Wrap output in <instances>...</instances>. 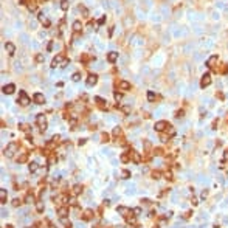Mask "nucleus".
Wrapping results in <instances>:
<instances>
[{"mask_svg":"<svg viewBox=\"0 0 228 228\" xmlns=\"http://www.w3.org/2000/svg\"><path fill=\"white\" fill-rule=\"evenodd\" d=\"M116 211L123 216L124 220H126L129 225H137V214L134 213V210H130V208H127V206H118Z\"/></svg>","mask_w":228,"mask_h":228,"instance_id":"obj_1","label":"nucleus"},{"mask_svg":"<svg viewBox=\"0 0 228 228\" xmlns=\"http://www.w3.org/2000/svg\"><path fill=\"white\" fill-rule=\"evenodd\" d=\"M19 147H20V144L17 141H11L8 146L3 149V155H5L6 158H13L14 155H16V152H19Z\"/></svg>","mask_w":228,"mask_h":228,"instance_id":"obj_2","label":"nucleus"},{"mask_svg":"<svg viewBox=\"0 0 228 228\" xmlns=\"http://www.w3.org/2000/svg\"><path fill=\"white\" fill-rule=\"evenodd\" d=\"M68 62H70V61L67 59V56L64 54V53H59V54H56V58L53 59L51 67H53V68H56L58 65H59V67H67Z\"/></svg>","mask_w":228,"mask_h":228,"instance_id":"obj_3","label":"nucleus"},{"mask_svg":"<svg viewBox=\"0 0 228 228\" xmlns=\"http://www.w3.org/2000/svg\"><path fill=\"white\" fill-rule=\"evenodd\" d=\"M36 124L37 127H39L40 132H45L48 129V121H47V116L44 115V113H39V115L36 116Z\"/></svg>","mask_w":228,"mask_h":228,"instance_id":"obj_4","label":"nucleus"},{"mask_svg":"<svg viewBox=\"0 0 228 228\" xmlns=\"http://www.w3.org/2000/svg\"><path fill=\"white\" fill-rule=\"evenodd\" d=\"M174 135H176V129H174L172 126H169L165 132H160V140L161 141H169Z\"/></svg>","mask_w":228,"mask_h":228,"instance_id":"obj_5","label":"nucleus"},{"mask_svg":"<svg viewBox=\"0 0 228 228\" xmlns=\"http://www.w3.org/2000/svg\"><path fill=\"white\" fill-rule=\"evenodd\" d=\"M112 135H113V138H115V141H120V144H126V141H124V135H123V129L121 127H115L113 129V132H112Z\"/></svg>","mask_w":228,"mask_h":228,"instance_id":"obj_6","label":"nucleus"},{"mask_svg":"<svg viewBox=\"0 0 228 228\" xmlns=\"http://www.w3.org/2000/svg\"><path fill=\"white\" fill-rule=\"evenodd\" d=\"M129 154H130V161H134L135 165H140V163L143 161V157L140 152H137L135 149H130L129 151Z\"/></svg>","mask_w":228,"mask_h":228,"instance_id":"obj_7","label":"nucleus"},{"mask_svg":"<svg viewBox=\"0 0 228 228\" xmlns=\"http://www.w3.org/2000/svg\"><path fill=\"white\" fill-rule=\"evenodd\" d=\"M17 102H19L20 106H28V104H30V96L26 95L25 90H20V92H19V100H17Z\"/></svg>","mask_w":228,"mask_h":228,"instance_id":"obj_8","label":"nucleus"},{"mask_svg":"<svg viewBox=\"0 0 228 228\" xmlns=\"http://www.w3.org/2000/svg\"><path fill=\"white\" fill-rule=\"evenodd\" d=\"M68 213H70V208H68V205H62V206H58V216H59V219H67V217H68Z\"/></svg>","mask_w":228,"mask_h":228,"instance_id":"obj_9","label":"nucleus"},{"mask_svg":"<svg viewBox=\"0 0 228 228\" xmlns=\"http://www.w3.org/2000/svg\"><path fill=\"white\" fill-rule=\"evenodd\" d=\"M54 203H58L59 206H62V205H68V194H67V192L59 194V196L54 199Z\"/></svg>","mask_w":228,"mask_h":228,"instance_id":"obj_10","label":"nucleus"},{"mask_svg":"<svg viewBox=\"0 0 228 228\" xmlns=\"http://www.w3.org/2000/svg\"><path fill=\"white\" fill-rule=\"evenodd\" d=\"M171 126V124L168 123V121H165V120H161V121H157V123H155V130L157 132H165L166 129H168Z\"/></svg>","mask_w":228,"mask_h":228,"instance_id":"obj_11","label":"nucleus"},{"mask_svg":"<svg viewBox=\"0 0 228 228\" xmlns=\"http://www.w3.org/2000/svg\"><path fill=\"white\" fill-rule=\"evenodd\" d=\"M210 84H211V75L210 73H205L202 76V79H200V87L205 89V87H208Z\"/></svg>","mask_w":228,"mask_h":228,"instance_id":"obj_12","label":"nucleus"},{"mask_svg":"<svg viewBox=\"0 0 228 228\" xmlns=\"http://www.w3.org/2000/svg\"><path fill=\"white\" fill-rule=\"evenodd\" d=\"M20 3H22V5H26V6H28L30 11H34V9L37 8L36 0H20Z\"/></svg>","mask_w":228,"mask_h":228,"instance_id":"obj_13","label":"nucleus"},{"mask_svg":"<svg viewBox=\"0 0 228 228\" xmlns=\"http://www.w3.org/2000/svg\"><path fill=\"white\" fill-rule=\"evenodd\" d=\"M33 101L36 102V104L40 106V104H44V102H45V96H44L42 93H34L33 95Z\"/></svg>","mask_w":228,"mask_h":228,"instance_id":"obj_14","label":"nucleus"},{"mask_svg":"<svg viewBox=\"0 0 228 228\" xmlns=\"http://www.w3.org/2000/svg\"><path fill=\"white\" fill-rule=\"evenodd\" d=\"M93 216H95V213H93L92 210H85V211L81 214V219H82V220H92Z\"/></svg>","mask_w":228,"mask_h":228,"instance_id":"obj_15","label":"nucleus"},{"mask_svg":"<svg viewBox=\"0 0 228 228\" xmlns=\"http://www.w3.org/2000/svg\"><path fill=\"white\" fill-rule=\"evenodd\" d=\"M217 59H219L217 56H216V54H213L211 58L206 61V65L210 67V68H213V70H214V68H216V64H217Z\"/></svg>","mask_w":228,"mask_h":228,"instance_id":"obj_16","label":"nucleus"},{"mask_svg":"<svg viewBox=\"0 0 228 228\" xmlns=\"http://www.w3.org/2000/svg\"><path fill=\"white\" fill-rule=\"evenodd\" d=\"M5 50L8 51L9 56H13L14 53H16V45H14L13 42H6V44H5Z\"/></svg>","mask_w":228,"mask_h":228,"instance_id":"obj_17","label":"nucleus"},{"mask_svg":"<svg viewBox=\"0 0 228 228\" xmlns=\"http://www.w3.org/2000/svg\"><path fill=\"white\" fill-rule=\"evenodd\" d=\"M116 85H118V89L123 90V92H126V90H130V84H129L127 81H118V82H116Z\"/></svg>","mask_w":228,"mask_h":228,"instance_id":"obj_18","label":"nucleus"},{"mask_svg":"<svg viewBox=\"0 0 228 228\" xmlns=\"http://www.w3.org/2000/svg\"><path fill=\"white\" fill-rule=\"evenodd\" d=\"M14 90H16V85H14V84H8V85H3L2 92L5 93V95H11V93H14Z\"/></svg>","mask_w":228,"mask_h":228,"instance_id":"obj_19","label":"nucleus"},{"mask_svg":"<svg viewBox=\"0 0 228 228\" xmlns=\"http://www.w3.org/2000/svg\"><path fill=\"white\" fill-rule=\"evenodd\" d=\"M95 101H96V104H98V107H100V109H102V110H106V109H107V101H104L102 98H100V96H95Z\"/></svg>","mask_w":228,"mask_h":228,"instance_id":"obj_20","label":"nucleus"},{"mask_svg":"<svg viewBox=\"0 0 228 228\" xmlns=\"http://www.w3.org/2000/svg\"><path fill=\"white\" fill-rule=\"evenodd\" d=\"M96 82H98V76L95 75V73H90V75H89V78H87V85L92 87V85L96 84Z\"/></svg>","mask_w":228,"mask_h":228,"instance_id":"obj_21","label":"nucleus"},{"mask_svg":"<svg viewBox=\"0 0 228 228\" xmlns=\"http://www.w3.org/2000/svg\"><path fill=\"white\" fill-rule=\"evenodd\" d=\"M37 200H36V197H34V194L31 191H28L26 192V196H25V203H36Z\"/></svg>","mask_w":228,"mask_h":228,"instance_id":"obj_22","label":"nucleus"},{"mask_svg":"<svg viewBox=\"0 0 228 228\" xmlns=\"http://www.w3.org/2000/svg\"><path fill=\"white\" fill-rule=\"evenodd\" d=\"M82 185H75L73 188H71V196H79L82 192Z\"/></svg>","mask_w":228,"mask_h":228,"instance_id":"obj_23","label":"nucleus"},{"mask_svg":"<svg viewBox=\"0 0 228 228\" xmlns=\"http://www.w3.org/2000/svg\"><path fill=\"white\" fill-rule=\"evenodd\" d=\"M39 20H40V22H42V24H44V26H47V28H50L51 22H50V20H48V19H47V17L44 16V13H40V14H39Z\"/></svg>","mask_w":228,"mask_h":228,"instance_id":"obj_24","label":"nucleus"},{"mask_svg":"<svg viewBox=\"0 0 228 228\" xmlns=\"http://www.w3.org/2000/svg\"><path fill=\"white\" fill-rule=\"evenodd\" d=\"M34 205H36V211H37V213H44V210H45V205H44V202H42L40 199L37 200V202L34 203Z\"/></svg>","mask_w":228,"mask_h":228,"instance_id":"obj_25","label":"nucleus"},{"mask_svg":"<svg viewBox=\"0 0 228 228\" xmlns=\"http://www.w3.org/2000/svg\"><path fill=\"white\" fill-rule=\"evenodd\" d=\"M116 59H118V53H116V51H110L109 54H107V61H109V62H115Z\"/></svg>","mask_w":228,"mask_h":228,"instance_id":"obj_26","label":"nucleus"},{"mask_svg":"<svg viewBox=\"0 0 228 228\" xmlns=\"http://www.w3.org/2000/svg\"><path fill=\"white\" fill-rule=\"evenodd\" d=\"M28 158H30V154H28V152H24L22 155H19L17 161L19 163H26V161H28Z\"/></svg>","mask_w":228,"mask_h":228,"instance_id":"obj_27","label":"nucleus"},{"mask_svg":"<svg viewBox=\"0 0 228 228\" xmlns=\"http://www.w3.org/2000/svg\"><path fill=\"white\" fill-rule=\"evenodd\" d=\"M71 26H73V31H75V33H79V31L82 30V24H81L79 20H75Z\"/></svg>","mask_w":228,"mask_h":228,"instance_id":"obj_28","label":"nucleus"},{"mask_svg":"<svg viewBox=\"0 0 228 228\" xmlns=\"http://www.w3.org/2000/svg\"><path fill=\"white\" fill-rule=\"evenodd\" d=\"M152 154L157 155V157H163V155H165V149H163V147H154Z\"/></svg>","mask_w":228,"mask_h":228,"instance_id":"obj_29","label":"nucleus"},{"mask_svg":"<svg viewBox=\"0 0 228 228\" xmlns=\"http://www.w3.org/2000/svg\"><path fill=\"white\" fill-rule=\"evenodd\" d=\"M120 160L123 161V163H129V161H130V154H129V151H127V152H124V154H121Z\"/></svg>","mask_w":228,"mask_h":228,"instance_id":"obj_30","label":"nucleus"},{"mask_svg":"<svg viewBox=\"0 0 228 228\" xmlns=\"http://www.w3.org/2000/svg\"><path fill=\"white\" fill-rule=\"evenodd\" d=\"M6 197H8V194H6V189H0V202L2 203H6Z\"/></svg>","mask_w":228,"mask_h":228,"instance_id":"obj_31","label":"nucleus"},{"mask_svg":"<svg viewBox=\"0 0 228 228\" xmlns=\"http://www.w3.org/2000/svg\"><path fill=\"white\" fill-rule=\"evenodd\" d=\"M163 177H165L166 180L172 182V180H174V176H172V171H171V169H168V171H165V174H163Z\"/></svg>","mask_w":228,"mask_h":228,"instance_id":"obj_32","label":"nucleus"},{"mask_svg":"<svg viewBox=\"0 0 228 228\" xmlns=\"http://www.w3.org/2000/svg\"><path fill=\"white\" fill-rule=\"evenodd\" d=\"M28 168H30V172H36V171L39 169V163H37V161H33V163H30Z\"/></svg>","mask_w":228,"mask_h":228,"instance_id":"obj_33","label":"nucleus"},{"mask_svg":"<svg viewBox=\"0 0 228 228\" xmlns=\"http://www.w3.org/2000/svg\"><path fill=\"white\" fill-rule=\"evenodd\" d=\"M19 129H20L22 132H30V124L22 123V124H19Z\"/></svg>","mask_w":228,"mask_h":228,"instance_id":"obj_34","label":"nucleus"},{"mask_svg":"<svg viewBox=\"0 0 228 228\" xmlns=\"http://www.w3.org/2000/svg\"><path fill=\"white\" fill-rule=\"evenodd\" d=\"M151 177L154 178V180H158V178L161 177V172H160V171H152V172H151Z\"/></svg>","mask_w":228,"mask_h":228,"instance_id":"obj_35","label":"nucleus"},{"mask_svg":"<svg viewBox=\"0 0 228 228\" xmlns=\"http://www.w3.org/2000/svg\"><path fill=\"white\" fill-rule=\"evenodd\" d=\"M121 178H130V171H127V169H123L121 171Z\"/></svg>","mask_w":228,"mask_h":228,"instance_id":"obj_36","label":"nucleus"},{"mask_svg":"<svg viewBox=\"0 0 228 228\" xmlns=\"http://www.w3.org/2000/svg\"><path fill=\"white\" fill-rule=\"evenodd\" d=\"M68 6H70L68 0H62V2H61V9H62V11H67V9H68Z\"/></svg>","mask_w":228,"mask_h":228,"instance_id":"obj_37","label":"nucleus"},{"mask_svg":"<svg viewBox=\"0 0 228 228\" xmlns=\"http://www.w3.org/2000/svg\"><path fill=\"white\" fill-rule=\"evenodd\" d=\"M79 11L84 14V17H89V11H87V8H85L84 5H79Z\"/></svg>","mask_w":228,"mask_h":228,"instance_id":"obj_38","label":"nucleus"},{"mask_svg":"<svg viewBox=\"0 0 228 228\" xmlns=\"http://www.w3.org/2000/svg\"><path fill=\"white\" fill-rule=\"evenodd\" d=\"M101 141H102V143H107V141H110V135H109V134H106V132H104V134L101 135Z\"/></svg>","mask_w":228,"mask_h":228,"instance_id":"obj_39","label":"nucleus"},{"mask_svg":"<svg viewBox=\"0 0 228 228\" xmlns=\"http://www.w3.org/2000/svg\"><path fill=\"white\" fill-rule=\"evenodd\" d=\"M113 98L116 100V102H118V101L123 100V93H121V92H115V93H113Z\"/></svg>","mask_w":228,"mask_h":228,"instance_id":"obj_40","label":"nucleus"},{"mask_svg":"<svg viewBox=\"0 0 228 228\" xmlns=\"http://www.w3.org/2000/svg\"><path fill=\"white\" fill-rule=\"evenodd\" d=\"M147 100H149L151 102H152V101H155V100H157L155 93H154V92H147Z\"/></svg>","mask_w":228,"mask_h":228,"instance_id":"obj_41","label":"nucleus"},{"mask_svg":"<svg viewBox=\"0 0 228 228\" xmlns=\"http://www.w3.org/2000/svg\"><path fill=\"white\" fill-rule=\"evenodd\" d=\"M71 79H73L75 82H78L79 79H81V73H78V71H76V73H73V76H71Z\"/></svg>","mask_w":228,"mask_h":228,"instance_id":"obj_42","label":"nucleus"},{"mask_svg":"<svg viewBox=\"0 0 228 228\" xmlns=\"http://www.w3.org/2000/svg\"><path fill=\"white\" fill-rule=\"evenodd\" d=\"M141 203L146 205V206H151V205H152V200H149V199H141Z\"/></svg>","mask_w":228,"mask_h":228,"instance_id":"obj_43","label":"nucleus"},{"mask_svg":"<svg viewBox=\"0 0 228 228\" xmlns=\"http://www.w3.org/2000/svg\"><path fill=\"white\" fill-rule=\"evenodd\" d=\"M20 203H22V200H19V199H14L13 202H11L13 206H20Z\"/></svg>","mask_w":228,"mask_h":228,"instance_id":"obj_44","label":"nucleus"},{"mask_svg":"<svg viewBox=\"0 0 228 228\" xmlns=\"http://www.w3.org/2000/svg\"><path fill=\"white\" fill-rule=\"evenodd\" d=\"M51 141L54 143V144H58V143L61 141V135H54V137H53V138H51Z\"/></svg>","mask_w":228,"mask_h":228,"instance_id":"obj_45","label":"nucleus"},{"mask_svg":"<svg viewBox=\"0 0 228 228\" xmlns=\"http://www.w3.org/2000/svg\"><path fill=\"white\" fill-rule=\"evenodd\" d=\"M220 73H222V75H227V73H228V64H223V67H222V70H220Z\"/></svg>","mask_w":228,"mask_h":228,"instance_id":"obj_46","label":"nucleus"},{"mask_svg":"<svg viewBox=\"0 0 228 228\" xmlns=\"http://www.w3.org/2000/svg\"><path fill=\"white\" fill-rule=\"evenodd\" d=\"M36 62H44V56L40 54V53H39V54H36Z\"/></svg>","mask_w":228,"mask_h":228,"instance_id":"obj_47","label":"nucleus"},{"mask_svg":"<svg viewBox=\"0 0 228 228\" xmlns=\"http://www.w3.org/2000/svg\"><path fill=\"white\" fill-rule=\"evenodd\" d=\"M228 160V147L225 149V152H223V158H222V161H227Z\"/></svg>","mask_w":228,"mask_h":228,"instance_id":"obj_48","label":"nucleus"},{"mask_svg":"<svg viewBox=\"0 0 228 228\" xmlns=\"http://www.w3.org/2000/svg\"><path fill=\"white\" fill-rule=\"evenodd\" d=\"M183 113H185L183 110H177V112H176V116H177V118H182V116H183Z\"/></svg>","mask_w":228,"mask_h":228,"instance_id":"obj_49","label":"nucleus"},{"mask_svg":"<svg viewBox=\"0 0 228 228\" xmlns=\"http://www.w3.org/2000/svg\"><path fill=\"white\" fill-rule=\"evenodd\" d=\"M191 216H192V211H186V213H185V216H183V219H189Z\"/></svg>","mask_w":228,"mask_h":228,"instance_id":"obj_50","label":"nucleus"},{"mask_svg":"<svg viewBox=\"0 0 228 228\" xmlns=\"http://www.w3.org/2000/svg\"><path fill=\"white\" fill-rule=\"evenodd\" d=\"M89 59H90V56H89V54H84V56L81 58V61H82V62H87Z\"/></svg>","mask_w":228,"mask_h":228,"instance_id":"obj_51","label":"nucleus"},{"mask_svg":"<svg viewBox=\"0 0 228 228\" xmlns=\"http://www.w3.org/2000/svg\"><path fill=\"white\" fill-rule=\"evenodd\" d=\"M104 22H106V16H102V17L100 19V20H98V25H102Z\"/></svg>","mask_w":228,"mask_h":228,"instance_id":"obj_52","label":"nucleus"},{"mask_svg":"<svg viewBox=\"0 0 228 228\" xmlns=\"http://www.w3.org/2000/svg\"><path fill=\"white\" fill-rule=\"evenodd\" d=\"M134 213H135V214H137V216H138V214H140V213H141V208H134Z\"/></svg>","mask_w":228,"mask_h":228,"instance_id":"obj_53","label":"nucleus"},{"mask_svg":"<svg viewBox=\"0 0 228 228\" xmlns=\"http://www.w3.org/2000/svg\"><path fill=\"white\" fill-rule=\"evenodd\" d=\"M78 144H79V146H82V144H85V138L79 140V141H78Z\"/></svg>","mask_w":228,"mask_h":228,"instance_id":"obj_54","label":"nucleus"},{"mask_svg":"<svg viewBox=\"0 0 228 228\" xmlns=\"http://www.w3.org/2000/svg\"><path fill=\"white\" fill-rule=\"evenodd\" d=\"M213 129H217V120H214V123H213Z\"/></svg>","mask_w":228,"mask_h":228,"instance_id":"obj_55","label":"nucleus"},{"mask_svg":"<svg viewBox=\"0 0 228 228\" xmlns=\"http://www.w3.org/2000/svg\"><path fill=\"white\" fill-rule=\"evenodd\" d=\"M206 196H208V191H203V192H202V197L205 199V197H206Z\"/></svg>","mask_w":228,"mask_h":228,"instance_id":"obj_56","label":"nucleus"},{"mask_svg":"<svg viewBox=\"0 0 228 228\" xmlns=\"http://www.w3.org/2000/svg\"><path fill=\"white\" fill-rule=\"evenodd\" d=\"M6 228H13V225H6Z\"/></svg>","mask_w":228,"mask_h":228,"instance_id":"obj_57","label":"nucleus"}]
</instances>
